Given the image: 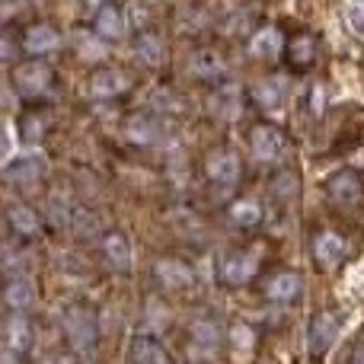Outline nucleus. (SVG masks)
<instances>
[{"mask_svg": "<svg viewBox=\"0 0 364 364\" xmlns=\"http://www.w3.org/2000/svg\"><path fill=\"white\" fill-rule=\"evenodd\" d=\"M64 333H68V342L77 348V352H90L100 342V323H96V314L87 307H70L64 314Z\"/></svg>", "mask_w": 364, "mask_h": 364, "instance_id": "nucleus-1", "label": "nucleus"}, {"mask_svg": "<svg viewBox=\"0 0 364 364\" xmlns=\"http://www.w3.org/2000/svg\"><path fill=\"white\" fill-rule=\"evenodd\" d=\"M157 278H160V284L164 288H188V284L195 282V275H192V269L188 265H182L176 262V259H164V262H157Z\"/></svg>", "mask_w": 364, "mask_h": 364, "instance_id": "nucleus-14", "label": "nucleus"}, {"mask_svg": "<svg viewBox=\"0 0 364 364\" xmlns=\"http://www.w3.org/2000/svg\"><path fill=\"white\" fill-rule=\"evenodd\" d=\"M45 173V160L36 157V154H29V157H19L13 160L10 166H6V179L16 182V186H32V182H38Z\"/></svg>", "mask_w": 364, "mask_h": 364, "instance_id": "nucleus-12", "label": "nucleus"}, {"mask_svg": "<svg viewBox=\"0 0 364 364\" xmlns=\"http://www.w3.org/2000/svg\"><path fill=\"white\" fill-rule=\"evenodd\" d=\"M272 192H275V198H282V201H291L297 195V173H291V170H282L275 176V182H272Z\"/></svg>", "mask_w": 364, "mask_h": 364, "instance_id": "nucleus-27", "label": "nucleus"}, {"mask_svg": "<svg viewBox=\"0 0 364 364\" xmlns=\"http://www.w3.org/2000/svg\"><path fill=\"white\" fill-rule=\"evenodd\" d=\"M4 297L13 310H26L32 301H36V288H32V282H26V278H16V282L6 284Z\"/></svg>", "mask_w": 364, "mask_h": 364, "instance_id": "nucleus-23", "label": "nucleus"}, {"mask_svg": "<svg viewBox=\"0 0 364 364\" xmlns=\"http://www.w3.org/2000/svg\"><path fill=\"white\" fill-rule=\"evenodd\" d=\"M87 4H90V6H102V4H100V0H87Z\"/></svg>", "mask_w": 364, "mask_h": 364, "instance_id": "nucleus-36", "label": "nucleus"}, {"mask_svg": "<svg viewBox=\"0 0 364 364\" xmlns=\"http://www.w3.org/2000/svg\"><path fill=\"white\" fill-rule=\"evenodd\" d=\"M346 13H348V23L355 26V32H361L364 36V0H352Z\"/></svg>", "mask_w": 364, "mask_h": 364, "instance_id": "nucleus-30", "label": "nucleus"}, {"mask_svg": "<svg viewBox=\"0 0 364 364\" xmlns=\"http://www.w3.org/2000/svg\"><path fill=\"white\" fill-rule=\"evenodd\" d=\"M314 256H316V262L323 265L326 272H333V269H339V262L348 256V246H346V240L339 237V233H316V240H314Z\"/></svg>", "mask_w": 364, "mask_h": 364, "instance_id": "nucleus-7", "label": "nucleus"}, {"mask_svg": "<svg viewBox=\"0 0 364 364\" xmlns=\"http://www.w3.org/2000/svg\"><path fill=\"white\" fill-rule=\"evenodd\" d=\"M192 339H195V346H201V348H214L220 342V329H218V323L214 320H195L192 323Z\"/></svg>", "mask_w": 364, "mask_h": 364, "instance_id": "nucleus-26", "label": "nucleus"}, {"mask_svg": "<svg viewBox=\"0 0 364 364\" xmlns=\"http://www.w3.org/2000/svg\"><path fill=\"white\" fill-rule=\"evenodd\" d=\"M339 333H342V316L336 314V310H320V314L314 316V323H310V333H307L310 355H314V358H323V355L336 346Z\"/></svg>", "mask_w": 364, "mask_h": 364, "instance_id": "nucleus-2", "label": "nucleus"}, {"mask_svg": "<svg viewBox=\"0 0 364 364\" xmlns=\"http://www.w3.org/2000/svg\"><path fill=\"white\" fill-rule=\"evenodd\" d=\"M132 361H144V364H166L170 361V352L160 346L151 336H138L132 342Z\"/></svg>", "mask_w": 364, "mask_h": 364, "instance_id": "nucleus-15", "label": "nucleus"}, {"mask_svg": "<svg viewBox=\"0 0 364 364\" xmlns=\"http://www.w3.org/2000/svg\"><path fill=\"white\" fill-rule=\"evenodd\" d=\"M128 90V77L122 70H96L93 80H90V93L96 100H109V96H119Z\"/></svg>", "mask_w": 364, "mask_h": 364, "instance_id": "nucleus-13", "label": "nucleus"}, {"mask_svg": "<svg viewBox=\"0 0 364 364\" xmlns=\"http://www.w3.org/2000/svg\"><path fill=\"white\" fill-rule=\"evenodd\" d=\"M304 291V278L297 272H275V275L265 282V297L275 304H291L297 301Z\"/></svg>", "mask_w": 364, "mask_h": 364, "instance_id": "nucleus-8", "label": "nucleus"}, {"mask_svg": "<svg viewBox=\"0 0 364 364\" xmlns=\"http://www.w3.org/2000/svg\"><path fill=\"white\" fill-rule=\"evenodd\" d=\"M102 252H106L109 265H112L115 272H128L132 269V246H128V237L119 230L106 233L102 237Z\"/></svg>", "mask_w": 364, "mask_h": 364, "instance_id": "nucleus-11", "label": "nucleus"}, {"mask_svg": "<svg viewBox=\"0 0 364 364\" xmlns=\"http://www.w3.org/2000/svg\"><path fill=\"white\" fill-rule=\"evenodd\" d=\"M282 32L278 29H259L256 36H252V45H250V51L256 58H278L282 55Z\"/></svg>", "mask_w": 364, "mask_h": 364, "instance_id": "nucleus-17", "label": "nucleus"}, {"mask_svg": "<svg viewBox=\"0 0 364 364\" xmlns=\"http://www.w3.org/2000/svg\"><path fill=\"white\" fill-rule=\"evenodd\" d=\"M252 100H256L262 109H269V112L282 109V102H284L282 80H262V83H256V87H252Z\"/></svg>", "mask_w": 364, "mask_h": 364, "instance_id": "nucleus-18", "label": "nucleus"}, {"mask_svg": "<svg viewBox=\"0 0 364 364\" xmlns=\"http://www.w3.org/2000/svg\"><path fill=\"white\" fill-rule=\"evenodd\" d=\"M6 220H10V227L19 233V237H36V233H38L36 211H29L26 205H13L10 211H6Z\"/></svg>", "mask_w": 364, "mask_h": 364, "instance_id": "nucleus-20", "label": "nucleus"}, {"mask_svg": "<svg viewBox=\"0 0 364 364\" xmlns=\"http://www.w3.org/2000/svg\"><path fill=\"white\" fill-rule=\"evenodd\" d=\"M230 339H233V348H240V352L256 346V333H252L250 326H243V323H237V326L230 329Z\"/></svg>", "mask_w": 364, "mask_h": 364, "instance_id": "nucleus-29", "label": "nucleus"}, {"mask_svg": "<svg viewBox=\"0 0 364 364\" xmlns=\"http://www.w3.org/2000/svg\"><path fill=\"white\" fill-rule=\"evenodd\" d=\"M134 51H138L141 61L147 64H160L164 61V42H160L154 32H144V36H138V42H134Z\"/></svg>", "mask_w": 364, "mask_h": 364, "instance_id": "nucleus-25", "label": "nucleus"}, {"mask_svg": "<svg viewBox=\"0 0 364 364\" xmlns=\"http://www.w3.org/2000/svg\"><path fill=\"white\" fill-rule=\"evenodd\" d=\"M42 132H45V122L38 119V115H36V119H26L23 122V134H26V138H38Z\"/></svg>", "mask_w": 364, "mask_h": 364, "instance_id": "nucleus-32", "label": "nucleus"}, {"mask_svg": "<svg viewBox=\"0 0 364 364\" xmlns=\"http://www.w3.org/2000/svg\"><path fill=\"white\" fill-rule=\"evenodd\" d=\"M51 80H55V74L45 61H23L13 70V83L23 96H42L51 87Z\"/></svg>", "mask_w": 364, "mask_h": 364, "instance_id": "nucleus-4", "label": "nucleus"}, {"mask_svg": "<svg viewBox=\"0 0 364 364\" xmlns=\"http://www.w3.org/2000/svg\"><path fill=\"white\" fill-rule=\"evenodd\" d=\"M250 151L259 164H272V160H278L282 151H284L282 132L272 128V125H256L252 128V138H250Z\"/></svg>", "mask_w": 364, "mask_h": 364, "instance_id": "nucleus-6", "label": "nucleus"}, {"mask_svg": "<svg viewBox=\"0 0 364 364\" xmlns=\"http://www.w3.org/2000/svg\"><path fill=\"white\" fill-rule=\"evenodd\" d=\"M10 58H13V42L0 36V61H10Z\"/></svg>", "mask_w": 364, "mask_h": 364, "instance_id": "nucleus-34", "label": "nucleus"}, {"mask_svg": "<svg viewBox=\"0 0 364 364\" xmlns=\"http://www.w3.org/2000/svg\"><path fill=\"white\" fill-rule=\"evenodd\" d=\"M288 55H291V64L294 68H310L314 64V58H316V38L314 36H297V38H291V45H288Z\"/></svg>", "mask_w": 364, "mask_h": 364, "instance_id": "nucleus-21", "label": "nucleus"}, {"mask_svg": "<svg viewBox=\"0 0 364 364\" xmlns=\"http://www.w3.org/2000/svg\"><path fill=\"white\" fill-rule=\"evenodd\" d=\"M310 106H314V115H323V106H326V93H323V87H314V100H310Z\"/></svg>", "mask_w": 364, "mask_h": 364, "instance_id": "nucleus-33", "label": "nucleus"}, {"mask_svg": "<svg viewBox=\"0 0 364 364\" xmlns=\"http://www.w3.org/2000/svg\"><path fill=\"white\" fill-rule=\"evenodd\" d=\"M259 262L252 252H233V256L224 259V265H220V278H224L227 284H246L252 275H256Z\"/></svg>", "mask_w": 364, "mask_h": 364, "instance_id": "nucleus-9", "label": "nucleus"}, {"mask_svg": "<svg viewBox=\"0 0 364 364\" xmlns=\"http://www.w3.org/2000/svg\"><path fill=\"white\" fill-rule=\"evenodd\" d=\"M352 358H355V361H358V364L364 361V346H361V348H358V352H355V355H352Z\"/></svg>", "mask_w": 364, "mask_h": 364, "instance_id": "nucleus-35", "label": "nucleus"}, {"mask_svg": "<svg viewBox=\"0 0 364 364\" xmlns=\"http://www.w3.org/2000/svg\"><path fill=\"white\" fill-rule=\"evenodd\" d=\"M205 170L220 188H233L240 182V157L233 151H211L205 160Z\"/></svg>", "mask_w": 364, "mask_h": 364, "instance_id": "nucleus-5", "label": "nucleus"}, {"mask_svg": "<svg viewBox=\"0 0 364 364\" xmlns=\"http://www.w3.org/2000/svg\"><path fill=\"white\" fill-rule=\"evenodd\" d=\"M326 195L336 201V205H358L361 195H364V176L358 170H352V166H346V170L333 173V176L326 179Z\"/></svg>", "mask_w": 364, "mask_h": 364, "instance_id": "nucleus-3", "label": "nucleus"}, {"mask_svg": "<svg viewBox=\"0 0 364 364\" xmlns=\"http://www.w3.org/2000/svg\"><path fill=\"white\" fill-rule=\"evenodd\" d=\"M96 36L102 38H122L125 36V13H122V6L115 4H102L100 10H96Z\"/></svg>", "mask_w": 364, "mask_h": 364, "instance_id": "nucleus-10", "label": "nucleus"}, {"mask_svg": "<svg viewBox=\"0 0 364 364\" xmlns=\"http://www.w3.org/2000/svg\"><path fill=\"white\" fill-rule=\"evenodd\" d=\"M6 346L13 348V352H26V348L32 346V329H29V323L23 320V316H13L10 320V326H6Z\"/></svg>", "mask_w": 364, "mask_h": 364, "instance_id": "nucleus-24", "label": "nucleus"}, {"mask_svg": "<svg viewBox=\"0 0 364 364\" xmlns=\"http://www.w3.org/2000/svg\"><path fill=\"white\" fill-rule=\"evenodd\" d=\"M230 220L237 227H256L259 220H262V208H259V201H252V198H240L230 205Z\"/></svg>", "mask_w": 364, "mask_h": 364, "instance_id": "nucleus-22", "label": "nucleus"}, {"mask_svg": "<svg viewBox=\"0 0 364 364\" xmlns=\"http://www.w3.org/2000/svg\"><path fill=\"white\" fill-rule=\"evenodd\" d=\"M128 134H132V141H138V144H154V141H157V125H154L151 119H134L132 125H128Z\"/></svg>", "mask_w": 364, "mask_h": 364, "instance_id": "nucleus-28", "label": "nucleus"}, {"mask_svg": "<svg viewBox=\"0 0 364 364\" xmlns=\"http://www.w3.org/2000/svg\"><path fill=\"white\" fill-rule=\"evenodd\" d=\"M192 74L201 80H218L224 74V61L214 51H195L192 55Z\"/></svg>", "mask_w": 364, "mask_h": 364, "instance_id": "nucleus-19", "label": "nucleus"}, {"mask_svg": "<svg viewBox=\"0 0 364 364\" xmlns=\"http://www.w3.org/2000/svg\"><path fill=\"white\" fill-rule=\"evenodd\" d=\"M23 45H26V51L29 55H45V51H55L58 48V32L51 29V26H32L29 32H26V38H23Z\"/></svg>", "mask_w": 364, "mask_h": 364, "instance_id": "nucleus-16", "label": "nucleus"}, {"mask_svg": "<svg viewBox=\"0 0 364 364\" xmlns=\"http://www.w3.org/2000/svg\"><path fill=\"white\" fill-rule=\"evenodd\" d=\"M10 151H13V134H10V125L0 119V164L10 160Z\"/></svg>", "mask_w": 364, "mask_h": 364, "instance_id": "nucleus-31", "label": "nucleus"}]
</instances>
